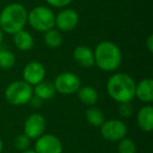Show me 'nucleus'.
I'll list each match as a JSON object with an SVG mask.
<instances>
[{"label":"nucleus","instance_id":"nucleus-19","mask_svg":"<svg viewBox=\"0 0 153 153\" xmlns=\"http://www.w3.org/2000/svg\"><path fill=\"white\" fill-rule=\"evenodd\" d=\"M44 43L51 48H57L60 45L62 44V41H63V38H62L61 33L58 30H47V32L44 33Z\"/></svg>","mask_w":153,"mask_h":153},{"label":"nucleus","instance_id":"nucleus-28","mask_svg":"<svg viewBox=\"0 0 153 153\" xmlns=\"http://www.w3.org/2000/svg\"><path fill=\"white\" fill-rule=\"evenodd\" d=\"M22 153H37L35 150H24L22 151Z\"/></svg>","mask_w":153,"mask_h":153},{"label":"nucleus","instance_id":"nucleus-5","mask_svg":"<svg viewBox=\"0 0 153 153\" xmlns=\"http://www.w3.org/2000/svg\"><path fill=\"white\" fill-rule=\"evenodd\" d=\"M4 97L7 103L14 106H22L30 103L33 98V87L25 81H15L5 88Z\"/></svg>","mask_w":153,"mask_h":153},{"label":"nucleus","instance_id":"nucleus-24","mask_svg":"<svg viewBox=\"0 0 153 153\" xmlns=\"http://www.w3.org/2000/svg\"><path fill=\"white\" fill-rule=\"evenodd\" d=\"M45 1L53 7H65L72 0H45Z\"/></svg>","mask_w":153,"mask_h":153},{"label":"nucleus","instance_id":"nucleus-15","mask_svg":"<svg viewBox=\"0 0 153 153\" xmlns=\"http://www.w3.org/2000/svg\"><path fill=\"white\" fill-rule=\"evenodd\" d=\"M56 94H57V91H56L53 83L49 81H45V80L35 85L34 89H33V94H35V97L41 99L42 101L51 100L56 96Z\"/></svg>","mask_w":153,"mask_h":153},{"label":"nucleus","instance_id":"nucleus-13","mask_svg":"<svg viewBox=\"0 0 153 153\" xmlns=\"http://www.w3.org/2000/svg\"><path fill=\"white\" fill-rule=\"evenodd\" d=\"M135 97L144 103H151L153 101V80L146 78L135 85Z\"/></svg>","mask_w":153,"mask_h":153},{"label":"nucleus","instance_id":"nucleus-2","mask_svg":"<svg viewBox=\"0 0 153 153\" xmlns=\"http://www.w3.org/2000/svg\"><path fill=\"white\" fill-rule=\"evenodd\" d=\"M27 23V11L20 3H11L0 13V28L3 33L15 35L24 30Z\"/></svg>","mask_w":153,"mask_h":153},{"label":"nucleus","instance_id":"nucleus-14","mask_svg":"<svg viewBox=\"0 0 153 153\" xmlns=\"http://www.w3.org/2000/svg\"><path fill=\"white\" fill-rule=\"evenodd\" d=\"M137 125L140 130L150 132L153 130V107L151 105H145L137 112Z\"/></svg>","mask_w":153,"mask_h":153},{"label":"nucleus","instance_id":"nucleus-20","mask_svg":"<svg viewBox=\"0 0 153 153\" xmlns=\"http://www.w3.org/2000/svg\"><path fill=\"white\" fill-rule=\"evenodd\" d=\"M16 58L12 51L7 49H0V68L2 69H11L14 67Z\"/></svg>","mask_w":153,"mask_h":153},{"label":"nucleus","instance_id":"nucleus-25","mask_svg":"<svg viewBox=\"0 0 153 153\" xmlns=\"http://www.w3.org/2000/svg\"><path fill=\"white\" fill-rule=\"evenodd\" d=\"M146 46L149 53H153V36L150 35L146 41Z\"/></svg>","mask_w":153,"mask_h":153},{"label":"nucleus","instance_id":"nucleus-7","mask_svg":"<svg viewBox=\"0 0 153 153\" xmlns=\"http://www.w3.org/2000/svg\"><path fill=\"white\" fill-rule=\"evenodd\" d=\"M101 134L109 142H120L127 135V126L121 120L111 119L105 121L100 127Z\"/></svg>","mask_w":153,"mask_h":153},{"label":"nucleus","instance_id":"nucleus-11","mask_svg":"<svg viewBox=\"0 0 153 153\" xmlns=\"http://www.w3.org/2000/svg\"><path fill=\"white\" fill-rule=\"evenodd\" d=\"M78 23H79V15L72 9L63 10L55 18V26L58 27V30L62 32L72 30L76 28Z\"/></svg>","mask_w":153,"mask_h":153},{"label":"nucleus","instance_id":"nucleus-17","mask_svg":"<svg viewBox=\"0 0 153 153\" xmlns=\"http://www.w3.org/2000/svg\"><path fill=\"white\" fill-rule=\"evenodd\" d=\"M78 97L79 100L83 103L84 105L87 106H94L98 103L99 100V94L94 87L91 86H83L80 87L78 90Z\"/></svg>","mask_w":153,"mask_h":153},{"label":"nucleus","instance_id":"nucleus-16","mask_svg":"<svg viewBox=\"0 0 153 153\" xmlns=\"http://www.w3.org/2000/svg\"><path fill=\"white\" fill-rule=\"evenodd\" d=\"M14 43L21 51H27L34 47V38L27 30H20L14 35Z\"/></svg>","mask_w":153,"mask_h":153},{"label":"nucleus","instance_id":"nucleus-10","mask_svg":"<svg viewBox=\"0 0 153 153\" xmlns=\"http://www.w3.org/2000/svg\"><path fill=\"white\" fill-rule=\"evenodd\" d=\"M22 76H23V81H25L30 86H35L44 80L45 68L43 66V64L40 63V62H28L24 66Z\"/></svg>","mask_w":153,"mask_h":153},{"label":"nucleus","instance_id":"nucleus-1","mask_svg":"<svg viewBox=\"0 0 153 153\" xmlns=\"http://www.w3.org/2000/svg\"><path fill=\"white\" fill-rule=\"evenodd\" d=\"M135 81L125 72H117L107 81V94L117 103L131 102L135 98Z\"/></svg>","mask_w":153,"mask_h":153},{"label":"nucleus","instance_id":"nucleus-8","mask_svg":"<svg viewBox=\"0 0 153 153\" xmlns=\"http://www.w3.org/2000/svg\"><path fill=\"white\" fill-rule=\"evenodd\" d=\"M46 121L40 113H33L24 122L23 130L24 134L30 140H37L42 134H44Z\"/></svg>","mask_w":153,"mask_h":153},{"label":"nucleus","instance_id":"nucleus-12","mask_svg":"<svg viewBox=\"0 0 153 153\" xmlns=\"http://www.w3.org/2000/svg\"><path fill=\"white\" fill-rule=\"evenodd\" d=\"M74 60L79 66L83 68H89L94 65V51L86 45H79L74 49Z\"/></svg>","mask_w":153,"mask_h":153},{"label":"nucleus","instance_id":"nucleus-29","mask_svg":"<svg viewBox=\"0 0 153 153\" xmlns=\"http://www.w3.org/2000/svg\"><path fill=\"white\" fill-rule=\"evenodd\" d=\"M2 149H3V143L1 140V138H0V153L2 152Z\"/></svg>","mask_w":153,"mask_h":153},{"label":"nucleus","instance_id":"nucleus-22","mask_svg":"<svg viewBox=\"0 0 153 153\" xmlns=\"http://www.w3.org/2000/svg\"><path fill=\"white\" fill-rule=\"evenodd\" d=\"M15 147L17 150L19 151H24V150H27V148L30 147V138L27 137L24 133L19 134V135L16 136L15 138Z\"/></svg>","mask_w":153,"mask_h":153},{"label":"nucleus","instance_id":"nucleus-27","mask_svg":"<svg viewBox=\"0 0 153 153\" xmlns=\"http://www.w3.org/2000/svg\"><path fill=\"white\" fill-rule=\"evenodd\" d=\"M2 40H3V32H2V30L0 28V46H1V43H2Z\"/></svg>","mask_w":153,"mask_h":153},{"label":"nucleus","instance_id":"nucleus-23","mask_svg":"<svg viewBox=\"0 0 153 153\" xmlns=\"http://www.w3.org/2000/svg\"><path fill=\"white\" fill-rule=\"evenodd\" d=\"M119 113L123 117H129L133 113V106L131 102L119 103Z\"/></svg>","mask_w":153,"mask_h":153},{"label":"nucleus","instance_id":"nucleus-26","mask_svg":"<svg viewBox=\"0 0 153 153\" xmlns=\"http://www.w3.org/2000/svg\"><path fill=\"white\" fill-rule=\"evenodd\" d=\"M30 103L32 104L33 107H36V108H38V107H40L41 105H42V100L39 98H37V97H34V98L30 99Z\"/></svg>","mask_w":153,"mask_h":153},{"label":"nucleus","instance_id":"nucleus-6","mask_svg":"<svg viewBox=\"0 0 153 153\" xmlns=\"http://www.w3.org/2000/svg\"><path fill=\"white\" fill-rule=\"evenodd\" d=\"M53 85L57 92L64 96H68L76 94L79 90V88L81 87V80L74 72L65 71L56 76Z\"/></svg>","mask_w":153,"mask_h":153},{"label":"nucleus","instance_id":"nucleus-18","mask_svg":"<svg viewBox=\"0 0 153 153\" xmlns=\"http://www.w3.org/2000/svg\"><path fill=\"white\" fill-rule=\"evenodd\" d=\"M85 117L88 123L91 126H94V127H101V125L105 122L104 113L99 108L94 106L86 110Z\"/></svg>","mask_w":153,"mask_h":153},{"label":"nucleus","instance_id":"nucleus-4","mask_svg":"<svg viewBox=\"0 0 153 153\" xmlns=\"http://www.w3.org/2000/svg\"><path fill=\"white\" fill-rule=\"evenodd\" d=\"M55 14L49 7L39 5L27 13V22L34 30L45 33L55 26Z\"/></svg>","mask_w":153,"mask_h":153},{"label":"nucleus","instance_id":"nucleus-21","mask_svg":"<svg viewBox=\"0 0 153 153\" xmlns=\"http://www.w3.org/2000/svg\"><path fill=\"white\" fill-rule=\"evenodd\" d=\"M117 151L119 153H136L135 143L131 138H122L117 145Z\"/></svg>","mask_w":153,"mask_h":153},{"label":"nucleus","instance_id":"nucleus-3","mask_svg":"<svg viewBox=\"0 0 153 153\" xmlns=\"http://www.w3.org/2000/svg\"><path fill=\"white\" fill-rule=\"evenodd\" d=\"M94 64L103 71H114L122 63V51L115 43L103 41L97 45L94 51Z\"/></svg>","mask_w":153,"mask_h":153},{"label":"nucleus","instance_id":"nucleus-9","mask_svg":"<svg viewBox=\"0 0 153 153\" xmlns=\"http://www.w3.org/2000/svg\"><path fill=\"white\" fill-rule=\"evenodd\" d=\"M37 153H62L63 145L60 138L53 134H42L35 144Z\"/></svg>","mask_w":153,"mask_h":153}]
</instances>
